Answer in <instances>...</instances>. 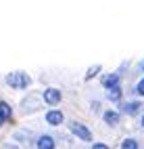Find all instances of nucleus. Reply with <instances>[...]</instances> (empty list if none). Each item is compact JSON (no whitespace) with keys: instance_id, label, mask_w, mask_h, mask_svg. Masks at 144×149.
<instances>
[{"instance_id":"16","label":"nucleus","mask_w":144,"mask_h":149,"mask_svg":"<svg viewBox=\"0 0 144 149\" xmlns=\"http://www.w3.org/2000/svg\"><path fill=\"white\" fill-rule=\"evenodd\" d=\"M142 128H144V118H142Z\"/></svg>"},{"instance_id":"2","label":"nucleus","mask_w":144,"mask_h":149,"mask_svg":"<svg viewBox=\"0 0 144 149\" xmlns=\"http://www.w3.org/2000/svg\"><path fill=\"white\" fill-rule=\"evenodd\" d=\"M71 130H73V134L77 136V139H82V141H92V132H90L84 124L73 122V124H71Z\"/></svg>"},{"instance_id":"9","label":"nucleus","mask_w":144,"mask_h":149,"mask_svg":"<svg viewBox=\"0 0 144 149\" xmlns=\"http://www.w3.org/2000/svg\"><path fill=\"white\" fill-rule=\"evenodd\" d=\"M117 82H119V76H117V74H111V76H104V78H102V84L107 86V88L115 86Z\"/></svg>"},{"instance_id":"15","label":"nucleus","mask_w":144,"mask_h":149,"mask_svg":"<svg viewBox=\"0 0 144 149\" xmlns=\"http://www.w3.org/2000/svg\"><path fill=\"white\" fill-rule=\"evenodd\" d=\"M2 122H4V120H2V116H0V124H2Z\"/></svg>"},{"instance_id":"5","label":"nucleus","mask_w":144,"mask_h":149,"mask_svg":"<svg viewBox=\"0 0 144 149\" xmlns=\"http://www.w3.org/2000/svg\"><path fill=\"white\" fill-rule=\"evenodd\" d=\"M38 149H54V141H52V136H48V134L40 136V139H38Z\"/></svg>"},{"instance_id":"4","label":"nucleus","mask_w":144,"mask_h":149,"mask_svg":"<svg viewBox=\"0 0 144 149\" xmlns=\"http://www.w3.org/2000/svg\"><path fill=\"white\" fill-rule=\"evenodd\" d=\"M63 120H65V116L61 111H48L46 113V122L50 126H59V124H63Z\"/></svg>"},{"instance_id":"8","label":"nucleus","mask_w":144,"mask_h":149,"mask_svg":"<svg viewBox=\"0 0 144 149\" xmlns=\"http://www.w3.org/2000/svg\"><path fill=\"white\" fill-rule=\"evenodd\" d=\"M104 122L111 124V126L119 124V113H117V111H107V113H104Z\"/></svg>"},{"instance_id":"3","label":"nucleus","mask_w":144,"mask_h":149,"mask_svg":"<svg viewBox=\"0 0 144 149\" xmlns=\"http://www.w3.org/2000/svg\"><path fill=\"white\" fill-rule=\"evenodd\" d=\"M44 101L48 105H56L61 101V91H56V88H48V91H44Z\"/></svg>"},{"instance_id":"13","label":"nucleus","mask_w":144,"mask_h":149,"mask_svg":"<svg viewBox=\"0 0 144 149\" xmlns=\"http://www.w3.org/2000/svg\"><path fill=\"white\" fill-rule=\"evenodd\" d=\"M136 91H138V95H142V97H144V80H140V82H138V88H136Z\"/></svg>"},{"instance_id":"11","label":"nucleus","mask_w":144,"mask_h":149,"mask_svg":"<svg viewBox=\"0 0 144 149\" xmlns=\"http://www.w3.org/2000/svg\"><path fill=\"white\" fill-rule=\"evenodd\" d=\"M121 149H138V143L134 141V139H125V141L121 143Z\"/></svg>"},{"instance_id":"10","label":"nucleus","mask_w":144,"mask_h":149,"mask_svg":"<svg viewBox=\"0 0 144 149\" xmlns=\"http://www.w3.org/2000/svg\"><path fill=\"white\" fill-rule=\"evenodd\" d=\"M0 116H2V120H8V118H11V105L4 103V101H0Z\"/></svg>"},{"instance_id":"1","label":"nucleus","mask_w":144,"mask_h":149,"mask_svg":"<svg viewBox=\"0 0 144 149\" xmlns=\"http://www.w3.org/2000/svg\"><path fill=\"white\" fill-rule=\"evenodd\" d=\"M6 82L8 86H13V88H27L29 86V76L23 74V72H15V74H8L6 76Z\"/></svg>"},{"instance_id":"6","label":"nucleus","mask_w":144,"mask_h":149,"mask_svg":"<svg viewBox=\"0 0 144 149\" xmlns=\"http://www.w3.org/2000/svg\"><path fill=\"white\" fill-rule=\"evenodd\" d=\"M138 109H140V103H123L121 105V111L123 113H128V116H134V113H138Z\"/></svg>"},{"instance_id":"14","label":"nucleus","mask_w":144,"mask_h":149,"mask_svg":"<svg viewBox=\"0 0 144 149\" xmlns=\"http://www.w3.org/2000/svg\"><path fill=\"white\" fill-rule=\"evenodd\" d=\"M92 149H109V147L104 145V143H94V145H92Z\"/></svg>"},{"instance_id":"12","label":"nucleus","mask_w":144,"mask_h":149,"mask_svg":"<svg viewBox=\"0 0 144 149\" xmlns=\"http://www.w3.org/2000/svg\"><path fill=\"white\" fill-rule=\"evenodd\" d=\"M100 72V65H94V67H90L88 69V74H86V80H92V78L96 76V74H98Z\"/></svg>"},{"instance_id":"7","label":"nucleus","mask_w":144,"mask_h":149,"mask_svg":"<svg viewBox=\"0 0 144 149\" xmlns=\"http://www.w3.org/2000/svg\"><path fill=\"white\" fill-rule=\"evenodd\" d=\"M107 97L111 99V101H121V88L115 84V86H111L109 88V93H107Z\"/></svg>"}]
</instances>
